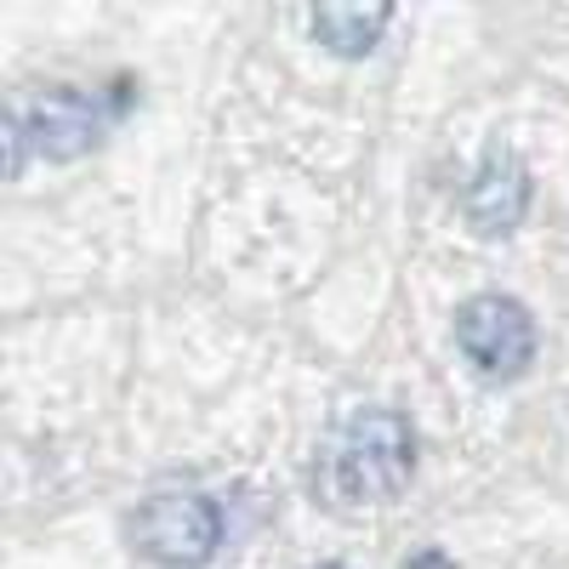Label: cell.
I'll return each instance as SVG.
<instances>
[{"label": "cell", "mask_w": 569, "mask_h": 569, "mask_svg": "<svg viewBox=\"0 0 569 569\" xmlns=\"http://www.w3.org/2000/svg\"><path fill=\"white\" fill-rule=\"evenodd\" d=\"M416 472V433L399 410H353L330 445V485L348 501H388Z\"/></svg>", "instance_id": "6da1fadb"}, {"label": "cell", "mask_w": 569, "mask_h": 569, "mask_svg": "<svg viewBox=\"0 0 569 569\" xmlns=\"http://www.w3.org/2000/svg\"><path fill=\"white\" fill-rule=\"evenodd\" d=\"M131 541L160 569H206L222 547V512L200 490H160L131 512Z\"/></svg>", "instance_id": "7a4b0ae2"}, {"label": "cell", "mask_w": 569, "mask_h": 569, "mask_svg": "<svg viewBox=\"0 0 569 569\" xmlns=\"http://www.w3.org/2000/svg\"><path fill=\"white\" fill-rule=\"evenodd\" d=\"M456 348L467 353V365L479 376H525L536 359V319L525 302L512 297H467L456 313Z\"/></svg>", "instance_id": "3957f363"}, {"label": "cell", "mask_w": 569, "mask_h": 569, "mask_svg": "<svg viewBox=\"0 0 569 569\" xmlns=\"http://www.w3.org/2000/svg\"><path fill=\"white\" fill-rule=\"evenodd\" d=\"M120 109H126V98H86L74 86H52V91H40L34 103H23L18 120H23V137H29L34 154L74 160L109 131V120Z\"/></svg>", "instance_id": "277c9868"}, {"label": "cell", "mask_w": 569, "mask_h": 569, "mask_svg": "<svg viewBox=\"0 0 569 569\" xmlns=\"http://www.w3.org/2000/svg\"><path fill=\"white\" fill-rule=\"evenodd\" d=\"M461 206H467V222L479 233H512L518 222H525V211H530V171H525V160L507 154V149H490L479 160V171H472Z\"/></svg>", "instance_id": "5b68a950"}, {"label": "cell", "mask_w": 569, "mask_h": 569, "mask_svg": "<svg viewBox=\"0 0 569 569\" xmlns=\"http://www.w3.org/2000/svg\"><path fill=\"white\" fill-rule=\"evenodd\" d=\"M388 23H393L388 7H319V12H313L319 46H330L337 58H365L370 46L382 40Z\"/></svg>", "instance_id": "8992f818"}, {"label": "cell", "mask_w": 569, "mask_h": 569, "mask_svg": "<svg viewBox=\"0 0 569 569\" xmlns=\"http://www.w3.org/2000/svg\"><path fill=\"white\" fill-rule=\"evenodd\" d=\"M23 160H29V137H23V120L12 109L7 114V177H23Z\"/></svg>", "instance_id": "52a82bcc"}, {"label": "cell", "mask_w": 569, "mask_h": 569, "mask_svg": "<svg viewBox=\"0 0 569 569\" xmlns=\"http://www.w3.org/2000/svg\"><path fill=\"white\" fill-rule=\"evenodd\" d=\"M405 569H456V558H450V552H439V547H421Z\"/></svg>", "instance_id": "ba28073f"}, {"label": "cell", "mask_w": 569, "mask_h": 569, "mask_svg": "<svg viewBox=\"0 0 569 569\" xmlns=\"http://www.w3.org/2000/svg\"><path fill=\"white\" fill-rule=\"evenodd\" d=\"M313 569H353V563H337V558H330V563H313Z\"/></svg>", "instance_id": "9c48e42d"}]
</instances>
